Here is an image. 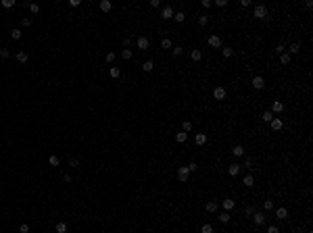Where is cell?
Segmentation results:
<instances>
[{
  "mask_svg": "<svg viewBox=\"0 0 313 233\" xmlns=\"http://www.w3.org/2000/svg\"><path fill=\"white\" fill-rule=\"evenodd\" d=\"M253 17H255V19H267V17H269V13H267V7H263V4H257V7H255V11H253Z\"/></svg>",
  "mask_w": 313,
  "mask_h": 233,
  "instance_id": "6da1fadb",
  "label": "cell"
},
{
  "mask_svg": "<svg viewBox=\"0 0 313 233\" xmlns=\"http://www.w3.org/2000/svg\"><path fill=\"white\" fill-rule=\"evenodd\" d=\"M136 46H138V50H148L150 48V40H148L146 35H140L138 40H136Z\"/></svg>",
  "mask_w": 313,
  "mask_h": 233,
  "instance_id": "7a4b0ae2",
  "label": "cell"
},
{
  "mask_svg": "<svg viewBox=\"0 0 313 233\" xmlns=\"http://www.w3.org/2000/svg\"><path fill=\"white\" fill-rule=\"evenodd\" d=\"M253 221H255V225H265V221H267V212L257 210V212L253 214Z\"/></svg>",
  "mask_w": 313,
  "mask_h": 233,
  "instance_id": "3957f363",
  "label": "cell"
},
{
  "mask_svg": "<svg viewBox=\"0 0 313 233\" xmlns=\"http://www.w3.org/2000/svg\"><path fill=\"white\" fill-rule=\"evenodd\" d=\"M250 85H253L255 89H263L265 88V79L261 75H255L253 79H250Z\"/></svg>",
  "mask_w": 313,
  "mask_h": 233,
  "instance_id": "277c9868",
  "label": "cell"
},
{
  "mask_svg": "<svg viewBox=\"0 0 313 233\" xmlns=\"http://www.w3.org/2000/svg\"><path fill=\"white\" fill-rule=\"evenodd\" d=\"M188 177H190V171H188V167H180V169H178V179H180L182 183H186Z\"/></svg>",
  "mask_w": 313,
  "mask_h": 233,
  "instance_id": "5b68a950",
  "label": "cell"
},
{
  "mask_svg": "<svg viewBox=\"0 0 313 233\" xmlns=\"http://www.w3.org/2000/svg\"><path fill=\"white\" fill-rule=\"evenodd\" d=\"M269 125H271V129H273V131H280L282 127H284V121H282L280 116H273V119L269 121Z\"/></svg>",
  "mask_w": 313,
  "mask_h": 233,
  "instance_id": "8992f818",
  "label": "cell"
},
{
  "mask_svg": "<svg viewBox=\"0 0 313 233\" xmlns=\"http://www.w3.org/2000/svg\"><path fill=\"white\" fill-rule=\"evenodd\" d=\"M209 46H213V48H221V46H223V44H221V38H219V35H215V34L209 35Z\"/></svg>",
  "mask_w": 313,
  "mask_h": 233,
  "instance_id": "52a82bcc",
  "label": "cell"
},
{
  "mask_svg": "<svg viewBox=\"0 0 313 233\" xmlns=\"http://www.w3.org/2000/svg\"><path fill=\"white\" fill-rule=\"evenodd\" d=\"M161 17H163V19H173V8H171V7H163V8H161Z\"/></svg>",
  "mask_w": 313,
  "mask_h": 233,
  "instance_id": "ba28073f",
  "label": "cell"
},
{
  "mask_svg": "<svg viewBox=\"0 0 313 233\" xmlns=\"http://www.w3.org/2000/svg\"><path fill=\"white\" fill-rule=\"evenodd\" d=\"M240 169H242V165H238V162H232V165L228 167V173L232 175V177H236L238 173H240Z\"/></svg>",
  "mask_w": 313,
  "mask_h": 233,
  "instance_id": "9c48e42d",
  "label": "cell"
},
{
  "mask_svg": "<svg viewBox=\"0 0 313 233\" xmlns=\"http://www.w3.org/2000/svg\"><path fill=\"white\" fill-rule=\"evenodd\" d=\"M213 98H215V100H225V89H223V88H215V89H213Z\"/></svg>",
  "mask_w": 313,
  "mask_h": 233,
  "instance_id": "30bf717a",
  "label": "cell"
},
{
  "mask_svg": "<svg viewBox=\"0 0 313 233\" xmlns=\"http://www.w3.org/2000/svg\"><path fill=\"white\" fill-rule=\"evenodd\" d=\"M194 142H196V146H205L207 144V133H196Z\"/></svg>",
  "mask_w": 313,
  "mask_h": 233,
  "instance_id": "8fae6325",
  "label": "cell"
},
{
  "mask_svg": "<svg viewBox=\"0 0 313 233\" xmlns=\"http://www.w3.org/2000/svg\"><path fill=\"white\" fill-rule=\"evenodd\" d=\"M271 112H284V102L276 100V102L271 104Z\"/></svg>",
  "mask_w": 313,
  "mask_h": 233,
  "instance_id": "7c38bea8",
  "label": "cell"
},
{
  "mask_svg": "<svg viewBox=\"0 0 313 233\" xmlns=\"http://www.w3.org/2000/svg\"><path fill=\"white\" fill-rule=\"evenodd\" d=\"M276 219H280V221L288 219V210L286 208H276Z\"/></svg>",
  "mask_w": 313,
  "mask_h": 233,
  "instance_id": "4fadbf2b",
  "label": "cell"
},
{
  "mask_svg": "<svg viewBox=\"0 0 313 233\" xmlns=\"http://www.w3.org/2000/svg\"><path fill=\"white\" fill-rule=\"evenodd\" d=\"M15 56H17V61H19L21 65H25V62H27V58H29V54H27V52H23V50H19Z\"/></svg>",
  "mask_w": 313,
  "mask_h": 233,
  "instance_id": "5bb4252c",
  "label": "cell"
},
{
  "mask_svg": "<svg viewBox=\"0 0 313 233\" xmlns=\"http://www.w3.org/2000/svg\"><path fill=\"white\" fill-rule=\"evenodd\" d=\"M234 206H236V202H234V200H230V198H225V200H223V208H225V212L234 210Z\"/></svg>",
  "mask_w": 313,
  "mask_h": 233,
  "instance_id": "9a60e30c",
  "label": "cell"
},
{
  "mask_svg": "<svg viewBox=\"0 0 313 233\" xmlns=\"http://www.w3.org/2000/svg\"><path fill=\"white\" fill-rule=\"evenodd\" d=\"M153 69H154V62H153V61H144V62H142V71H146V73H150Z\"/></svg>",
  "mask_w": 313,
  "mask_h": 233,
  "instance_id": "2e32d148",
  "label": "cell"
},
{
  "mask_svg": "<svg viewBox=\"0 0 313 233\" xmlns=\"http://www.w3.org/2000/svg\"><path fill=\"white\" fill-rule=\"evenodd\" d=\"M232 154H234V156H244V148L240 144H236L234 148H232Z\"/></svg>",
  "mask_w": 313,
  "mask_h": 233,
  "instance_id": "e0dca14e",
  "label": "cell"
},
{
  "mask_svg": "<svg viewBox=\"0 0 313 233\" xmlns=\"http://www.w3.org/2000/svg\"><path fill=\"white\" fill-rule=\"evenodd\" d=\"M111 7H113V4L109 2V0H100V11H102V13H109Z\"/></svg>",
  "mask_w": 313,
  "mask_h": 233,
  "instance_id": "ac0fdd59",
  "label": "cell"
},
{
  "mask_svg": "<svg viewBox=\"0 0 313 233\" xmlns=\"http://www.w3.org/2000/svg\"><path fill=\"white\" fill-rule=\"evenodd\" d=\"M221 54L225 56V58H230V56L234 54V48H232V46H221Z\"/></svg>",
  "mask_w": 313,
  "mask_h": 233,
  "instance_id": "d6986e66",
  "label": "cell"
},
{
  "mask_svg": "<svg viewBox=\"0 0 313 233\" xmlns=\"http://www.w3.org/2000/svg\"><path fill=\"white\" fill-rule=\"evenodd\" d=\"M161 48L163 50H171L173 48V46H171V40H169V38H163V40H161Z\"/></svg>",
  "mask_w": 313,
  "mask_h": 233,
  "instance_id": "ffe728a7",
  "label": "cell"
},
{
  "mask_svg": "<svg viewBox=\"0 0 313 233\" xmlns=\"http://www.w3.org/2000/svg\"><path fill=\"white\" fill-rule=\"evenodd\" d=\"M186 139H188V133H184V131H180V133H175V142H178V144H184Z\"/></svg>",
  "mask_w": 313,
  "mask_h": 233,
  "instance_id": "44dd1931",
  "label": "cell"
},
{
  "mask_svg": "<svg viewBox=\"0 0 313 233\" xmlns=\"http://www.w3.org/2000/svg\"><path fill=\"white\" fill-rule=\"evenodd\" d=\"M205 210H207V212H217V202H213V200H211V202H207Z\"/></svg>",
  "mask_w": 313,
  "mask_h": 233,
  "instance_id": "7402d4cb",
  "label": "cell"
},
{
  "mask_svg": "<svg viewBox=\"0 0 313 233\" xmlns=\"http://www.w3.org/2000/svg\"><path fill=\"white\" fill-rule=\"evenodd\" d=\"M190 58H192L194 62H198L202 58V52H201V50H192V52H190Z\"/></svg>",
  "mask_w": 313,
  "mask_h": 233,
  "instance_id": "603a6c76",
  "label": "cell"
},
{
  "mask_svg": "<svg viewBox=\"0 0 313 233\" xmlns=\"http://www.w3.org/2000/svg\"><path fill=\"white\" fill-rule=\"evenodd\" d=\"M109 75H111L113 79H117V77L121 75V69H119V67H111V69H109Z\"/></svg>",
  "mask_w": 313,
  "mask_h": 233,
  "instance_id": "cb8c5ba5",
  "label": "cell"
},
{
  "mask_svg": "<svg viewBox=\"0 0 313 233\" xmlns=\"http://www.w3.org/2000/svg\"><path fill=\"white\" fill-rule=\"evenodd\" d=\"M242 183L246 185V187H253V185H255V177H253V175H246V177L242 179Z\"/></svg>",
  "mask_w": 313,
  "mask_h": 233,
  "instance_id": "d4e9b609",
  "label": "cell"
},
{
  "mask_svg": "<svg viewBox=\"0 0 313 233\" xmlns=\"http://www.w3.org/2000/svg\"><path fill=\"white\" fill-rule=\"evenodd\" d=\"M27 7H29V11H31L34 15H38V13H40V4H38V2H29Z\"/></svg>",
  "mask_w": 313,
  "mask_h": 233,
  "instance_id": "484cf974",
  "label": "cell"
},
{
  "mask_svg": "<svg viewBox=\"0 0 313 233\" xmlns=\"http://www.w3.org/2000/svg\"><path fill=\"white\" fill-rule=\"evenodd\" d=\"M296 52H301V46L294 42V44H290V48H288V54H296Z\"/></svg>",
  "mask_w": 313,
  "mask_h": 233,
  "instance_id": "4316f807",
  "label": "cell"
},
{
  "mask_svg": "<svg viewBox=\"0 0 313 233\" xmlns=\"http://www.w3.org/2000/svg\"><path fill=\"white\" fill-rule=\"evenodd\" d=\"M263 210H265V212L273 210V200H265V202H263Z\"/></svg>",
  "mask_w": 313,
  "mask_h": 233,
  "instance_id": "83f0119b",
  "label": "cell"
},
{
  "mask_svg": "<svg viewBox=\"0 0 313 233\" xmlns=\"http://www.w3.org/2000/svg\"><path fill=\"white\" fill-rule=\"evenodd\" d=\"M261 119H263V121H265V123H269V121H271V119H273V112H271V110H265V112H263V115H261Z\"/></svg>",
  "mask_w": 313,
  "mask_h": 233,
  "instance_id": "f1b7e54d",
  "label": "cell"
},
{
  "mask_svg": "<svg viewBox=\"0 0 313 233\" xmlns=\"http://www.w3.org/2000/svg\"><path fill=\"white\" fill-rule=\"evenodd\" d=\"M21 35H23V34H21V29H17V27L11 29V38H13V40H21Z\"/></svg>",
  "mask_w": 313,
  "mask_h": 233,
  "instance_id": "f546056e",
  "label": "cell"
},
{
  "mask_svg": "<svg viewBox=\"0 0 313 233\" xmlns=\"http://www.w3.org/2000/svg\"><path fill=\"white\" fill-rule=\"evenodd\" d=\"M201 233H215V229H213V225H209V223H207V225L201 227Z\"/></svg>",
  "mask_w": 313,
  "mask_h": 233,
  "instance_id": "4dcf8cb0",
  "label": "cell"
},
{
  "mask_svg": "<svg viewBox=\"0 0 313 233\" xmlns=\"http://www.w3.org/2000/svg\"><path fill=\"white\" fill-rule=\"evenodd\" d=\"M280 62H282V65H288V62H290V54H288V52L280 54Z\"/></svg>",
  "mask_w": 313,
  "mask_h": 233,
  "instance_id": "1f68e13d",
  "label": "cell"
},
{
  "mask_svg": "<svg viewBox=\"0 0 313 233\" xmlns=\"http://www.w3.org/2000/svg\"><path fill=\"white\" fill-rule=\"evenodd\" d=\"M190 129H192V123H190V121H184V123H182V131H184V133H188Z\"/></svg>",
  "mask_w": 313,
  "mask_h": 233,
  "instance_id": "d6a6232c",
  "label": "cell"
},
{
  "mask_svg": "<svg viewBox=\"0 0 313 233\" xmlns=\"http://www.w3.org/2000/svg\"><path fill=\"white\" fill-rule=\"evenodd\" d=\"M48 162H50V167H59V162H61V160H59V156H55V154H52V156L48 158Z\"/></svg>",
  "mask_w": 313,
  "mask_h": 233,
  "instance_id": "836d02e7",
  "label": "cell"
},
{
  "mask_svg": "<svg viewBox=\"0 0 313 233\" xmlns=\"http://www.w3.org/2000/svg\"><path fill=\"white\" fill-rule=\"evenodd\" d=\"M56 233H67V223H59L56 225Z\"/></svg>",
  "mask_w": 313,
  "mask_h": 233,
  "instance_id": "e575fe53",
  "label": "cell"
},
{
  "mask_svg": "<svg viewBox=\"0 0 313 233\" xmlns=\"http://www.w3.org/2000/svg\"><path fill=\"white\" fill-rule=\"evenodd\" d=\"M173 19L178 21V23H184V19H186V15H184V13H173Z\"/></svg>",
  "mask_w": 313,
  "mask_h": 233,
  "instance_id": "d590c367",
  "label": "cell"
},
{
  "mask_svg": "<svg viewBox=\"0 0 313 233\" xmlns=\"http://www.w3.org/2000/svg\"><path fill=\"white\" fill-rule=\"evenodd\" d=\"M255 212H257V208H255V206H249V208L244 210V214H246V217H250V219H253V214H255Z\"/></svg>",
  "mask_w": 313,
  "mask_h": 233,
  "instance_id": "8d00e7d4",
  "label": "cell"
},
{
  "mask_svg": "<svg viewBox=\"0 0 313 233\" xmlns=\"http://www.w3.org/2000/svg\"><path fill=\"white\" fill-rule=\"evenodd\" d=\"M219 221H221L223 225H225V223H230V212H221V214H219Z\"/></svg>",
  "mask_w": 313,
  "mask_h": 233,
  "instance_id": "74e56055",
  "label": "cell"
},
{
  "mask_svg": "<svg viewBox=\"0 0 313 233\" xmlns=\"http://www.w3.org/2000/svg\"><path fill=\"white\" fill-rule=\"evenodd\" d=\"M132 54H134V52H132V50H130V48H125L123 52H121V56H123L125 61H130V58H132Z\"/></svg>",
  "mask_w": 313,
  "mask_h": 233,
  "instance_id": "f35d334b",
  "label": "cell"
},
{
  "mask_svg": "<svg viewBox=\"0 0 313 233\" xmlns=\"http://www.w3.org/2000/svg\"><path fill=\"white\" fill-rule=\"evenodd\" d=\"M207 23H209V19H207V15H201V17H198V25H201V27H205V25H207Z\"/></svg>",
  "mask_w": 313,
  "mask_h": 233,
  "instance_id": "ab89813d",
  "label": "cell"
},
{
  "mask_svg": "<svg viewBox=\"0 0 313 233\" xmlns=\"http://www.w3.org/2000/svg\"><path fill=\"white\" fill-rule=\"evenodd\" d=\"M2 7H4V8H13L15 7V0H2Z\"/></svg>",
  "mask_w": 313,
  "mask_h": 233,
  "instance_id": "60d3db41",
  "label": "cell"
},
{
  "mask_svg": "<svg viewBox=\"0 0 313 233\" xmlns=\"http://www.w3.org/2000/svg\"><path fill=\"white\" fill-rule=\"evenodd\" d=\"M8 56H11V50H8V48L0 50V58H8Z\"/></svg>",
  "mask_w": 313,
  "mask_h": 233,
  "instance_id": "b9f144b4",
  "label": "cell"
},
{
  "mask_svg": "<svg viewBox=\"0 0 313 233\" xmlns=\"http://www.w3.org/2000/svg\"><path fill=\"white\" fill-rule=\"evenodd\" d=\"M171 52H173V56H180L182 52H184V48H180V46H175V48H171Z\"/></svg>",
  "mask_w": 313,
  "mask_h": 233,
  "instance_id": "7bdbcfd3",
  "label": "cell"
},
{
  "mask_svg": "<svg viewBox=\"0 0 313 233\" xmlns=\"http://www.w3.org/2000/svg\"><path fill=\"white\" fill-rule=\"evenodd\" d=\"M19 233H29V225H25V223H23V225L19 227Z\"/></svg>",
  "mask_w": 313,
  "mask_h": 233,
  "instance_id": "ee69618b",
  "label": "cell"
},
{
  "mask_svg": "<svg viewBox=\"0 0 313 233\" xmlns=\"http://www.w3.org/2000/svg\"><path fill=\"white\" fill-rule=\"evenodd\" d=\"M196 169H198V165H196V162H190V165H188V171H190V173L196 171Z\"/></svg>",
  "mask_w": 313,
  "mask_h": 233,
  "instance_id": "f6af8a7d",
  "label": "cell"
},
{
  "mask_svg": "<svg viewBox=\"0 0 313 233\" xmlns=\"http://www.w3.org/2000/svg\"><path fill=\"white\" fill-rule=\"evenodd\" d=\"M113 61H115V52H109L107 54V62H113Z\"/></svg>",
  "mask_w": 313,
  "mask_h": 233,
  "instance_id": "bcb514c9",
  "label": "cell"
},
{
  "mask_svg": "<svg viewBox=\"0 0 313 233\" xmlns=\"http://www.w3.org/2000/svg\"><path fill=\"white\" fill-rule=\"evenodd\" d=\"M267 233H280V229H278V227H273V225H271V227H267Z\"/></svg>",
  "mask_w": 313,
  "mask_h": 233,
  "instance_id": "7dc6e473",
  "label": "cell"
},
{
  "mask_svg": "<svg viewBox=\"0 0 313 233\" xmlns=\"http://www.w3.org/2000/svg\"><path fill=\"white\" fill-rule=\"evenodd\" d=\"M276 52H278V56H280V54H284V52H286V48H284V46H282V44H280L278 48H276Z\"/></svg>",
  "mask_w": 313,
  "mask_h": 233,
  "instance_id": "c3c4849f",
  "label": "cell"
},
{
  "mask_svg": "<svg viewBox=\"0 0 313 233\" xmlns=\"http://www.w3.org/2000/svg\"><path fill=\"white\" fill-rule=\"evenodd\" d=\"M150 7H153V8H159L161 2H159V0H150Z\"/></svg>",
  "mask_w": 313,
  "mask_h": 233,
  "instance_id": "681fc988",
  "label": "cell"
},
{
  "mask_svg": "<svg viewBox=\"0 0 313 233\" xmlns=\"http://www.w3.org/2000/svg\"><path fill=\"white\" fill-rule=\"evenodd\" d=\"M29 25H31V19L25 17V19H23V27H29Z\"/></svg>",
  "mask_w": 313,
  "mask_h": 233,
  "instance_id": "f907efd6",
  "label": "cell"
},
{
  "mask_svg": "<svg viewBox=\"0 0 313 233\" xmlns=\"http://www.w3.org/2000/svg\"><path fill=\"white\" fill-rule=\"evenodd\" d=\"M244 167L250 169V167H253V160H250V158H244Z\"/></svg>",
  "mask_w": 313,
  "mask_h": 233,
  "instance_id": "816d5d0a",
  "label": "cell"
},
{
  "mask_svg": "<svg viewBox=\"0 0 313 233\" xmlns=\"http://www.w3.org/2000/svg\"><path fill=\"white\" fill-rule=\"evenodd\" d=\"M69 165H71V167H77V165H79V160H77V158H71Z\"/></svg>",
  "mask_w": 313,
  "mask_h": 233,
  "instance_id": "f5cc1de1",
  "label": "cell"
},
{
  "mask_svg": "<svg viewBox=\"0 0 313 233\" xmlns=\"http://www.w3.org/2000/svg\"><path fill=\"white\" fill-rule=\"evenodd\" d=\"M215 4H217V7H225V4H228V0H217Z\"/></svg>",
  "mask_w": 313,
  "mask_h": 233,
  "instance_id": "db71d44e",
  "label": "cell"
},
{
  "mask_svg": "<svg viewBox=\"0 0 313 233\" xmlns=\"http://www.w3.org/2000/svg\"><path fill=\"white\" fill-rule=\"evenodd\" d=\"M211 4H213L211 0H202V7H205V8H209V7H211Z\"/></svg>",
  "mask_w": 313,
  "mask_h": 233,
  "instance_id": "11a10c76",
  "label": "cell"
}]
</instances>
